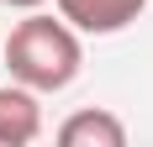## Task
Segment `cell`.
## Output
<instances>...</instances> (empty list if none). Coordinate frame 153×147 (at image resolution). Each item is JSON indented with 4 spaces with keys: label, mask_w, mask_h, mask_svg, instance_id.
I'll return each mask as SVG.
<instances>
[{
    "label": "cell",
    "mask_w": 153,
    "mask_h": 147,
    "mask_svg": "<svg viewBox=\"0 0 153 147\" xmlns=\"http://www.w3.org/2000/svg\"><path fill=\"white\" fill-rule=\"evenodd\" d=\"M143 11H148V0H58V16L85 37H116Z\"/></svg>",
    "instance_id": "obj_2"
},
{
    "label": "cell",
    "mask_w": 153,
    "mask_h": 147,
    "mask_svg": "<svg viewBox=\"0 0 153 147\" xmlns=\"http://www.w3.org/2000/svg\"><path fill=\"white\" fill-rule=\"evenodd\" d=\"M5 68H11L16 84L37 89V95H58L79 79L85 68V47H79V32L69 21H53V16L32 11L27 21H16L11 42H5Z\"/></svg>",
    "instance_id": "obj_1"
},
{
    "label": "cell",
    "mask_w": 153,
    "mask_h": 147,
    "mask_svg": "<svg viewBox=\"0 0 153 147\" xmlns=\"http://www.w3.org/2000/svg\"><path fill=\"white\" fill-rule=\"evenodd\" d=\"M58 142L63 147H127V126H122V116L90 105V110H74L58 126Z\"/></svg>",
    "instance_id": "obj_4"
},
{
    "label": "cell",
    "mask_w": 153,
    "mask_h": 147,
    "mask_svg": "<svg viewBox=\"0 0 153 147\" xmlns=\"http://www.w3.org/2000/svg\"><path fill=\"white\" fill-rule=\"evenodd\" d=\"M0 5H11V11H37V5H48V0H0Z\"/></svg>",
    "instance_id": "obj_5"
},
{
    "label": "cell",
    "mask_w": 153,
    "mask_h": 147,
    "mask_svg": "<svg viewBox=\"0 0 153 147\" xmlns=\"http://www.w3.org/2000/svg\"><path fill=\"white\" fill-rule=\"evenodd\" d=\"M42 137V100L27 84H0V147H27Z\"/></svg>",
    "instance_id": "obj_3"
}]
</instances>
